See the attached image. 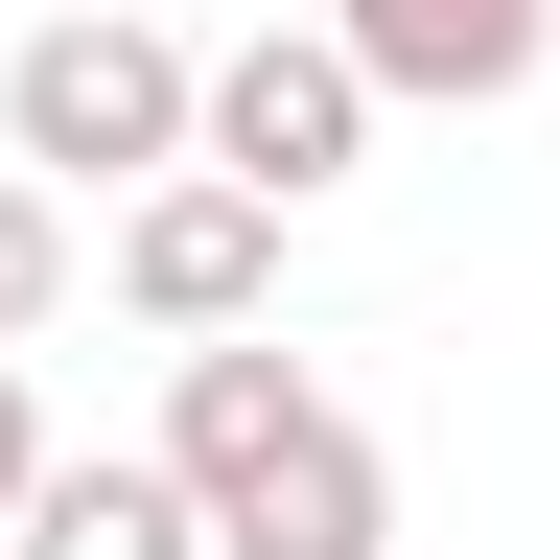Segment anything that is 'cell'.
<instances>
[{
    "mask_svg": "<svg viewBox=\"0 0 560 560\" xmlns=\"http://www.w3.org/2000/svg\"><path fill=\"white\" fill-rule=\"evenodd\" d=\"M210 140V70L164 0H70V24L0 47V164H47V187H140V164H187Z\"/></svg>",
    "mask_w": 560,
    "mask_h": 560,
    "instance_id": "obj_1",
    "label": "cell"
},
{
    "mask_svg": "<svg viewBox=\"0 0 560 560\" xmlns=\"http://www.w3.org/2000/svg\"><path fill=\"white\" fill-rule=\"evenodd\" d=\"M374 70H350V24H257V47H210V164L280 187V210H327L350 164H374Z\"/></svg>",
    "mask_w": 560,
    "mask_h": 560,
    "instance_id": "obj_2",
    "label": "cell"
},
{
    "mask_svg": "<svg viewBox=\"0 0 560 560\" xmlns=\"http://www.w3.org/2000/svg\"><path fill=\"white\" fill-rule=\"evenodd\" d=\"M117 304L140 327H257L280 304V187H234V164H210V140H187V164H140V210H117Z\"/></svg>",
    "mask_w": 560,
    "mask_h": 560,
    "instance_id": "obj_3",
    "label": "cell"
},
{
    "mask_svg": "<svg viewBox=\"0 0 560 560\" xmlns=\"http://www.w3.org/2000/svg\"><path fill=\"white\" fill-rule=\"evenodd\" d=\"M210 560H397V467H374V420L304 397V444L210 490Z\"/></svg>",
    "mask_w": 560,
    "mask_h": 560,
    "instance_id": "obj_4",
    "label": "cell"
},
{
    "mask_svg": "<svg viewBox=\"0 0 560 560\" xmlns=\"http://www.w3.org/2000/svg\"><path fill=\"white\" fill-rule=\"evenodd\" d=\"M327 24H350V70H374V94H420V117H490V94H537L560 0H327Z\"/></svg>",
    "mask_w": 560,
    "mask_h": 560,
    "instance_id": "obj_5",
    "label": "cell"
},
{
    "mask_svg": "<svg viewBox=\"0 0 560 560\" xmlns=\"http://www.w3.org/2000/svg\"><path fill=\"white\" fill-rule=\"evenodd\" d=\"M0 560H210V490L164 467V444H94V467H24V514H0Z\"/></svg>",
    "mask_w": 560,
    "mask_h": 560,
    "instance_id": "obj_6",
    "label": "cell"
},
{
    "mask_svg": "<svg viewBox=\"0 0 560 560\" xmlns=\"http://www.w3.org/2000/svg\"><path fill=\"white\" fill-rule=\"evenodd\" d=\"M304 350H257V327H187V374H164V467L187 490H234V467H280V444H304Z\"/></svg>",
    "mask_w": 560,
    "mask_h": 560,
    "instance_id": "obj_7",
    "label": "cell"
},
{
    "mask_svg": "<svg viewBox=\"0 0 560 560\" xmlns=\"http://www.w3.org/2000/svg\"><path fill=\"white\" fill-rule=\"evenodd\" d=\"M47 304H70V187H47V164H0V350H24Z\"/></svg>",
    "mask_w": 560,
    "mask_h": 560,
    "instance_id": "obj_8",
    "label": "cell"
},
{
    "mask_svg": "<svg viewBox=\"0 0 560 560\" xmlns=\"http://www.w3.org/2000/svg\"><path fill=\"white\" fill-rule=\"evenodd\" d=\"M24 467H47V397H24V374H0V514H24Z\"/></svg>",
    "mask_w": 560,
    "mask_h": 560,
    "instance_id": "obj_9",
    "label": "cell"
}]
</instances>
